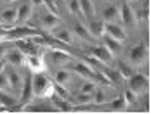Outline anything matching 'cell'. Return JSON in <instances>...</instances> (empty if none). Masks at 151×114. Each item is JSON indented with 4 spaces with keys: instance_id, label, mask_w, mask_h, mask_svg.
<instances>
[{
    "instance_id": "cell-4",
    "label": "cell",
    "mask_w": 151,
    "mask_h": 114,
    "mask_svg": "<svg viewBox=\"0 0 151 114\" xmlns=\"http://www.w3.org/2000/svg\"><path fill=\"white\" fill-rule=\"evenodd\" d=\"M59 24H61V17L58 14H54V12L47 11V12H44V14L40 16V26L45 31H49V33H52Z\"/></svg>"
},
{
    "instance_id": "cell-33",
    "label": "cell",
    "mask_w": 151,
    "mask_h": 114,
    "mask_svg": "<svg viewBox=\"0 0 151 114\" xmlns=\"http://www.w3.org/2000/svg\"><path fill=\"white\" fill-rule=\"evenodd\" d=\"M42 5H45L49 12H54V14H58V5L54 4V0H42Z\"/></svg>"
},
{
    "instance_id": "cell-28",
    "label": "cell",
    "mask_w": 151,
    "mask_h": 114,
    "mask_svg": "<svg viewBox=\"0 0 151 114\" xmlns=\"http://www.w3.org/2000/svg\"><path fill=\"white\" fill-rule=\"evenodd\" d=\"M97 81H94V80H89V81H85V83H82V86H80V92H83V93H94V90L97 88V85H96Z\"/></svg>"
},
{
    "instance_id": "cell-18",
    "label": "cell",
    "mask_w": 151,
    "mask_h": 114,
    "mask_svg": "<svg viewBox=\"0 0 151 114\" xmlns=\"http://www.w3.org/2000/svg\"><path fill=\"white\" fill-rule=\"evenodd\" d=\"M50 59H52V62H54L56 66H63V64H66V62L71 61V56H70L68 52H64V50L54 48V50L50 52Z\"/></svg>"
},
{
    "instance_id": "cell-32",
    "label": "cell",
    "mask_w": 151,
    "mask_h": 114,
    "mask_svg": "<svg viewBox=\"0 0 151 114\" xmlns=\"http://www.w3.org/2000/svg\"><path fill=\"white\" fill-rule=\"evenodd\" d=\"M68 9H70L71 14H82V11H80V0H70L68 2Z\"/></svg>"
},
{
    "instance_id": "cell-24",
    "label": "cell",
    "mask_w": 151,
    "mask_h": 114,
    "mask_svg": "<svg viewBox=\"0 0 151 114\" xmlns=\"http://www.w3.org/2000/svg\"><path fill=\"white\" fill-rule=\"evenodd\" d=\"M106 100H108V97H106L104 90L103 88H96L94 93H92V104L94 105H103V104H106Z\"/></svg>"
},
{
    "instance_id": "cell-35",
    "label": "cell",
    "mask_w": 151,
    "mask_h": 114,
    "mask_svg": "<svg viewBox=\"0 0 151 114\" xmlns=\"http://www.w3.org/2000/svg\"><path fill=\"white\" fill-rule=\"evenodd\" d=\"M31 5H35V7H40V5H42V0H31Z\"/></svg>"
},
{
    "instance_id": "cell-14",
    "label": "cell",
    "mask_w": 151,
    "mask_h": 114,
    "mask_svg": "<svg viewBox=\"0 0 151 114\" xmlns=\"http://www.w3.org/2000/svg\"><path fill=\"white\" fill-rule=\"evenodd\" d=\"M87 29H89V33H91L94 38H101V36H104V21L91 19Z\"/></svg>"
},
{
    "instance_id": "cell-2",
    "label": "cell",
    "mask_w": 151,
    "mask_h": 114,
    "mask_svg": "<svg viewBox=\"0 0 151 114\" xmlns=\"http://www.w3.org/2000/svg\"><path fill=\"white\" fill-rule=\"evenodd\" d=\"M104 35L109 36V38H113V40H116V42H120V43H123L127 40L125 29H123V26L116 24V21L115 23H104Z\"/></svg>"
},
{
    "instance_id": "cell-7",
    "label": "cell",
    "mask_w": 151,
    "mask_h": 114,
    "mask_svg": "<svg viewBox=\"0 0 151 114\" xmlns=\"http://www.w3.org/2000/svg\"><path fill=\"white\" fill-rule=\"evenodd\" d=\"M5 74H7V80H9V86L12 92H21V86H23V78L21 74L16 71V68L12 66H5Z\"/></svg>"
},
{
    "instance_id": "cell-1",
    "label": "cell",
    "mask_w": 151,
    "mask_h": 114,
    "mask_svg": "<svg viewBox=\"0 0 151 114\" xmlns=\"http://www.w3.org/2000/svg\"><path fill=\"white\" fill-rule=\"evenodd\" d=\"M33 99H50L54 95V81L45 73H31Z\"/></svg>"
},
{
    "instance_id": "cell-11",
    "label": "cell",
    "mask_w": 151,
    "mask_h": 114,
    "mask_svg": "<svg viewBox=\"0 0 151 114\" xmlns=\"http://www.w3.org/2000/svg\"><path fill=\"white\" fill-rule=\"evenodd\" d=\"M129 57H130V64H132V66H141V64L146 61V57H148L146 47H144L142 43H141V45H136V47L130 50Z\"/></svg>"
},
{
    "instance_id": "cell-10",
    "label": "cell",
    "mask_w": 151,
    "mask_h": 114,
    "mask_svg": "<svg viewBox=\"0 0 151 114\" xmlns=\"http://www.w3.org/2000/svg\"><path fill=\"white\" fill-rule=\"evenodd\" d=\"M16 17H17V9H14V7H7V9L0 11L2 28L5 29V24H7V28H12V24H16Z\"/></svg>"
},
{
    "instance_id": "cell-19",
    "label": "cell",
    "mask_w": 151,
    "mask_h": 114,
    "mask_svg": "<svg viewBox=\"0 0 151 114\" xmlns=\"http://www.w3.org/2000/svg\"><path fill=\"white\" fill-rule=\"evenodd\" d=\"M71 33H75L76 38H80V40H85V42H91L92 40V35L89 33L87 26H83L82 23H75L73 28H71Z\"/></svg>"
},
{
    "instance_id": "cell-12",
    "label": "cell",
    "mask_w": 151,
    "mask_h": 114,
    "mask_svg": "<svg viewBox=\"0 0 151 114\" xmlns=\"http://www.w3.org/2000/svg\"><path fill=\"white\" fill-rule=\"evenodd\" d=\"M31 16H33V5H31V2H24V4H21V5H19V9H17L16 24H17V26L24 24Z\"/></svg>"
},
{
    "instance_id": "cell-22",
    "label": "cell",
    "mask_w": 151,
    "mask_h": 114,
    "mask_svg": "<svg viewBox=\"0 0 151 114\" xmlns=\"http://www.w3.org/2000/svg\"><path fill=\"white\" fill-rule=\"evenodd\" d=\"M54 40L59 43H66V45H73V33L70 29H59L54 33Z\"/></svg>"
},
{
    "instance_id": "cell-20",
    "label": "cell",
    "mask_w": 151,
    "mask_h": 114,
    "mask_svg": "<svg viewBox=\"0 0 151 114\" xmlns=\"http://www.w3.org/2000/svg\"><path fill=\"white\" fill-rule=\"evenodd\" d=\"M71 78H73L71 71H68V69H64V68H61V69H58V71L54 73V83H59V85L66 86L71 81Z\"/></svg>"
},
{
    "instance_id": "cell-16",
    "label": "cell",
    "mask_w": 151,
    "mask_h": 114,
    "mask_svg": "<svg viewBox=\"0 0 151 114\" xmlns=\"http://www.w3.org/2000/svg\"><path fill=\"white\" fill-rule=\"evenodd\" d=\"M50 100H52V105L56 107V111L68 113V111H71V109H73V104L70 102V99H61V97H58V95H52Z\"/></svg>"
},
{
    "instance_id": "cell-29",
    "label": "cell",
    "mask_w": 151,
    "mask_h": 114,
    "mask_svg": "<svg viewBox=\"0 0 151 114\" xmlns=\"http://www.w3.org/2000/svg\"><path fill=\"white\" fill-rule=\"evenodd\" d=\"M92 104V93H83V92H80L78 95H76V104Z\"/></svg>"
},
{
    "instance_id": "cell-5",
    "label": "cell",
    "mask_w": 151,
    "mask_h": 114,
    "mask_svg": "<svg viewBox=\"0 0 151 114\" xmlns=\"http://www.w3.org/2000/svg\"><path fill=\"white\" fill-rule=\"evenodd\" d=\"M24 66H28L30 73H44L45 71V61H44V56H40V54L26 56Z\"/></svg>"
},
{
    "instance_id": "cell-38",
    "label": "cell",
    "mask_w": 151,
    "mask_h": 114,
    "mask_svg": "<svg viewBox=\"0 0 151 114\" xmlns=\"http://www.w3.org/2000/svg\"><path fill=\"white\" fill-rule=\"evenodd\" d=\"M125 2H136V0H125Z\"/></svg>"
},
{
    "instance_id": "cell-36",
    "label": "cell",
    "mask_w": 151,
    "mask_h": 114,
    "mask_svg": "<svg viewBox=\"0 0 151 114\" xmlns=\"http://www.w3.org/2000/svg\"><path fill=\"white\" fill-rule=\"evenodd\" d=\"M5 66H7V64H5V61H2V59H0V73L5 69Z\"/></svg>"
},
{
    "instance_id": "cell-25",
    "label": "cell",
    "mask_w": 151,
    "mask_h": 114,
    "mask_svg": "<svg viewBox=\"0 0 151 114\" xmlns=\"http://www.w3.org/2000/svg\"><path fill=\"white\" fill-rule=\"evenodd\" d=\"M104 47L111 52V56H115V54H118L122 50V43L116 42V40H113V38H109V36H106L104 40Z\"/></svg>"
},
{
    "instance_id": "cell-3",
    "label": "cell",
    "mask_w": 151,
    "mask_h": 114,
    "mask_svg": "<svg viewBox=\"0 0 151 114\" xmlns=\"http://www.w3.org/2000/svg\"><path fill=\"white\" fill-rule=\"evenodd\" d=\"M129 88H130L132 92H136L137 95L146 93V92H148V78L142 76V74H136V73H134V74L129 78Z\"/></svg>"
},
{
    "instance_id": "cell-21",
    "label": "cell",
    "mask_w": 151,
    "mask_h": 114,
    "mask_svg": "<svg viewBox=\"0 0 151 114\" xmlns=\"http://www.w3.org/2000/svg\"><path fill=\"white\" fill-rule=\"evenodd\" d=\"M118 17H120V9L115 5H109L103 11V21L104 23H115Z\"/></svg>"
},
{
    "instance_id": "cell-30",
    "label": "cell",
    "mask_w": 151,
    "mask_h": 114,
    "mask_svg": "<svg viewBox=\"0 0 151 114\" xmlns=\"http://www.w3.org/2000/svg\"><path fill=\"white\" fill-rule=\"evenodd\" d=\"M123 99H125V102H127V105H130V104H134V102L137 100V93L132 92L130 88H127V90L123 92Z\"/></svg>"
},
{
    "instance_id": "cell-17",
    "label": "cell",
    "mask_w": 151,
    "mask_h": 114,
    "mask_svg": "<svg viewBox=\"0 0 151 114\" xmlns=\"http://www.w3.org/2000/svg\"><path fill=\"white\" fill-rule=\"evenodd\" d=\"M80 11H82V16H83L87 21L94 19V16H96L94 2H92V0H80Z\"/></svg>"
},
{
    "instance_id": "cell-15",
    "label": "cell",
    "mask_w": 151,
    "mask_h": 114,
    "mask_svg": "<svg viewBox=\"0 0 151 114\" xmlns=\"http://www.w3.org/2000/svg\"><path fill=\"white\" fill-rule=\"evenodd\" d=\"M33 99V90H31V73L24 78V81H23V86H21V100H23V104H26V102H30Z\"/></svg>"
},
{
    "instance_id": "cell-31",
    "label": "cell",
    "mask_w": 151,
    "mask_h": 114,
    "mask_svg": "<svg viewBox=\"0 0 151 114\" xmlns=\"http://www.w3.org/2000/svg\"><path fill=\"white\" fill-rule=\"evenodd\" d=\"M7 90H11V86H9V80H7L5 69H4L0 73V92H7Z\"/></svg>"
},
{
    "instance_id": "cell-26",
    "label": "cell",
    "mask_w": 151,
    "mask_h": 114,
    "mask_svg": "<svg viewBox=\"0 0 151 114\" xmlns=\"http://www.w3.org/2000/svg\"><path fill=\"white\" fill-rule=\"evenodd\" d=\"M109 107H111L113 111H123V109L127 107V102H125V99H123V95L116 97V99L109 104Z\"/></svg>"
},
{
    "instance_id": "cell-37",
    "label": "cell",
    "mask_w": 151,
    "mask_h": 114,
    "mask_svg": "<svg viewBox=\"0 0 151 114\" xmlns=\"http://www.w3.org/2000/svg\"><path fill=\"white\" fill-rule=\"evenodd\" d=\"M4 2H7V4H12V2H16V0H4Z\"/></svg>"
},
{
    "instance_id": "cell-13",
    "label": "cell",
    "mask_w": 151,
    "mask_h": 114,
    "mask_svg": "<svg viewBox=\"0 0 151 114\" xmlns=\"http://www.w3.org/2000/svg\"><path fill=\"white\" fill-rule=\"evenodd\" d=\"M75 73L78 76L85 78V80H96V71L91 64H85V62H76L75 64Z\"/></svg>"
},
{
    "instance_id": "cell-9",
    "label": "cell",
    "mask_w": 151,
    "mask_h": 114,
    "mask_svg": "<svg viewBox=\"0 0 151 114\" xmlns=\"http://www.w3.org/2000/svg\"><path fill=\"white\" fill-rule=\"evenodd\" d=\"M91 56L94 57L96 61L103 62V64H109V62L113 61V56H111V52L106 48L104 45H99V47H92V48H91Z\"/></svg>"
},
{
    "instance_id": "cell-27",
    "label": "cell",
    "mask_w": 151,
    "mask_h": 114,
    "mask_svg": "<svg viewBox=\"0 0 151 114\" xmlns=\"http://www.w3.org/2000/svg\"><path fill=\"white\" fill-rule=\"evenodd\" d=\"M54 95H58L61 99H70V92L66 90L64 85H59V83H54Z\"/></svg>"
},
{
    "instance_id": "cell-6",
    "label": "cell",
    "mask_w": 151,
    "mask_h": 114,
    "mask_svg": "<svg viewBox=\"0 0 151 114\" xmlns=\"http://www.w3.org/2000/svg\"><path fill=\"white\" fill-rule=\"evenodd\" d=\"M5 61H7V64L12 66V68H21V66H24V62H26V54H23L19 48H12V50H7Z\"/></svg>"
},
{
    "instance_id": "cell-8",
    "label": "cell",
    "mask_w": 151,
    "mask_h": 114,
    "mask_svg": "<svg viewBox=\"0 0 151 114\" xmlns=\"http://www.w3.org/2000/svg\"><path fill=\"white\" fill-rule=\"evenodd\" d=\"M120 17L122 21L127 24V26H134L137 23V17H136V11L130 7L129 2H122L120 5Z\"/></svg>"
},
{
    "instance_id": "cell-23",
    "label": "cell",
    "mask_w": 151,
    "mask_h": 114,
    "mask_svg": "<svg viewBox=\"0 0 151 114\" xmlns=\"http://www.w3.org/2000/svg\"><path fill=\"white\" fill-rule=\"evenodd\" d=\"M116 73L120 74V78H123V80H129V78L134 74V68H132V64H127V62L120 61V62L116 64Z\"/></svg>"
},
{
    "instance_id": "cell-34",
    "label": "cell",
    "mask_w": 151,
    "mask_h": 114,
    "mask_svg": "<svg viewBox=\"0 0 151 114\" xmlns=\"http://www.w3.org/2000/svg\"><path fill=\"white\" fill-rule=\"evenodd\" d=\"M5 54H7V45H5L4 42H0V59L5 57Z\"/></svg>"
}]
</instances>
